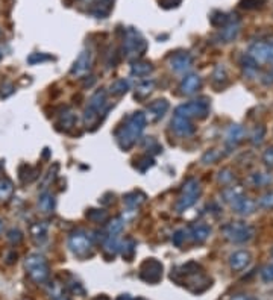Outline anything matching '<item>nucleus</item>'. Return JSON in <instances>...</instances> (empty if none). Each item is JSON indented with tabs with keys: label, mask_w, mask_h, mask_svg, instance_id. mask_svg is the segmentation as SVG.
I'll use <instances>...</instances> for the list:
<instances>
[{
	"label": "nucleus",
	"mask_w": 273,
	"mask_h": 300,
	"mask_svg": "<svg viewBox=\"0 0 273 300\" xmlns=\"http://www.w3.org/2000/svg\"><path fill=\"white\" fill-rule=\"evenodd\" d=\"M69 286H72V291L73 292H76V294H81V295H84L85 294V289H84V286L78 282V280H75V279H72L69 283H67Z\"/></svg>",
	"instance_id": "nucleus-56"
},
{
	"label": "nucleus",
	"mask_w": 273,
	"mask_h": 300,
	"mask_svg": "<svg viewBox=\"0 0 273 300\" xmlns=\"http://www.w3.org/2000/svg\"><path fill=\"white\" fill-rule=\"evenodd\" d=\"M202 194V187L200 182L196 177H188L185 179V182L182 184L181 188V194L176 200V211L178 212H185L187 209H190L200 197Z\"/></svg>",
	"instance_id": "nucleus-3"
},
{
	"label": "nucleus",
	"mask_w": 273,
	"mask_h": 300,
	"mask_svg": "<svg viewBox=\"0 0 273 300\" xmlns=\"http://www.w3.org/2000/svg\"><path fill=\"white\" fill-rule=\"evenodd\" d=\"M231 300H255L253 297H250V295H244V294H238V295H235V297H232Z\"/></svg>",
	"instance_id": "nucleus-59"
},
{
	"label": "nucleus",
	"mask_w": 273,
	"mask_h": 300,
	"mask_svg": "<svg viewBox=\"0 0 273 300\" xmlns=\"http://www.w3.org/2000/svg\"><path fill=\"white\" fill-rule=\"evenodd\" d=\"M85 217L93 223H105L108 221V212L105 209H88Z\"/></svg>",
	"instance_id": "nucleus-40"
},
{
	"label": "nucleus",
	"mask_w": 273,
	"mask_h": 300,
	"mask_svg": "<svg viewBox=\"0 0 273 300\" xmlns=\"http://www.w3.org/2000/svg\"><path fill=\"white\" fill-rule=\"evenodd\" d=\"M240 66H241V69H243V72H244V75L247 78H255L256 73H258V70H259V66L256 64V61L249 53H246V55L241 56Z\"/></svg>",
	"instance_id": "nucleus-25"
},
{
	"label": "nucleus",
	"mask_w": 273,
	"mask_h": 300,
	"mask_svg": "<svg viewBox=\"0 0 273 300\" xmlns=\"http://www.w3.org/2000/svg\"><path fill=\"white\" fill-rule=\"evenodd\" d=\"M153 88H155V81H153V79H146V81H143V82L137 87V90H135V99H138V100L146 99V97L152 93Z\"/></svg>",
	"instance_id": "nucleus-34"
},
{
	"label": "nucleus",
	"mask_w": 273,
	"mask_h": 300,
	"mask_svg": "<svg viewBox=\"0 0 273 300\" xmlns=\"http://www.w3.org/2000/svg\"><path fill=\"white\" fill-rule=\"evenodd\" d=\"M265 134H267L265 126H264V125H258V126L253 129L252 135H250V143H252L253 146H261L262 141H264V138H265Z\"/></svg>",
	"instance_id": "nucleus-41"
},
{
	"label": "nucleus",
	"mask_w": 273,
	"mask_h": 300,
	"mask_svg": "<svg viewBox=\"0 0 273 300\" xmlns=\"http://www.w3.org/2000/svg\"><path fill=\"white\" fill-rule=\"evenodd\" d=\"M211 235V227L205 223H194L188 227V236L197 243V244H202L205 243Z\"/></svg>",
	"instance_id": "nucleus-19"
},
{
	"label": "nucleus",
	"mask_w": 273,
	"mask_h": 300,
	"mask_svg": "<svg viewBox=\"0 0 273 300\" xmlns=\"http://www.w3.org/2000/svg\"><path fill=\"white\" fill-rule=\"evenodd\" d=\"M187 239V232L185 230H176L175 233H173V236H172V243L176 246V247H181L182 244H184V241Z\"/></svg>",
	"instance_id": "nucleus-48"
},
{
	"label": "nucleus",
	"mask_w": 273,
	"mask_h": 300,
	"mask_svg": "<svg viewBox=\"0 0 273 300\" xmlns=\"http://www.w3.org/2000/svg\"><path fill=\"white\" fill-rule=\"evenodd\" d=\"M223 158V152L219 150V149H211L208 150L203 156H202V164H214L217 162L219 159Z\"/></svg>",
	"instance_id": "nucleus-45"
},
{
	"label": "nucleus",
	"mask_w": 273,
	"mask_h": 300,
	"mask_svg": "<svg viewBox=\"0 0 273 300\" xmlns=\"http://www.w3.org/2000/svg\"><path fill=\"white\" fill-rule=\"evenodd\" d=\"M211 81H212V85L215 88L226 87L228 85V70H226V67L222 66V64L215 66V69L211 75Z\"/></svg>",
	"instance_id": "nucleus-26"
},
{
	"label": "nucleus",
	"mask_w": 273,
	"mask_h": 300,
	"mask_svg": "<svg viewBox=\"0 0 273 300\" xmlns=\"http://www.w3.org/2000/svg\"><path fill=\"white\" fill-rule=\"evenodd\" d=\"M128 90H129V82L126 79H117L110 87V91L113 96H123L128 93Z\"/></svg>",
	"instance_id": "nucleus-39"
},
{
	"label": "nucleus",
	"mask_w": 273,
	"mask_h": 300,
	"mask_svg": "<svg viewBox=\"0 0 273 300\" xmlns=\"http://www.w3.org/2000/svg\"><path fill=\"white\" fill-rule=\"evenodd\" d=\"M262 162L265 167L268 168H273V146L267 147L262 153Z\"/></svg>",
	"instance_id": "nucleus-49"
},
{
	"label": "nucleus",
	"mask_w": 273,
	"mask_h": 300,
	"mask_svg": "<svg viewBox=\"0 0 273 300\" xmlns=\"http://www.w3.org/2000/svg\"><path fill=\"white\" fill-rule=\"evenodd\" d=\"M47 232H49L47 221H37L31 226V236L40 244L47 239Z\"/></svg>",
	"instance_id": "nucleus-29"
},
{
	"label": "nucleus",
	"mask_w": 273,
	"mask_h": 300,
	"mask_svg": "<svg viewBox=\"0 0 273 300\" xmlns=\"http://www.w3.org/2000/svg\"><path fill=\"white\" fill-rule=\"evenodd\" d=\"M57 171H58V164H55V165H53V168H50V170H49L47 176L44 177V182H43V187H41V188H47V185H49L50 182H53V181H55V177H57Z\"/></svg>",
	"instance_id": "nucleus-54"
},
{
	"label": "nucleus",
	"mask_w": 273,
	"mask_h": 300,
	"mask_svg": "<svg viewBox=\"0 0 273 300\" xmlns=\"http://www.w3.org/2000/svg\"><path fill=\"white\" fill-rule=\"evenodd\" d=\"M256 206H258L256 202L252 200L250 197H247L246 194H243L241 197H238L237 200H234L231 203V208L234 209V212H237L238 215H243V217L253 214L256 211Z\"/></svg>",
	"instance_id": "nucleus-16"
},
{
	"label": "nucleus",
	"mask_w": 273,
	"mask_h": 300,
	"mask_svg": "<svg viewBox=\"0 0 273 300\" xmlns=\"http://www.w3.org/2000/svg\"><path fill=\"white\" fill-rule=\"evenodd\" d=\"M147 50V41L143 38V35L134 29V28H129L125 31V37H123V46H122V52H123V56L129 61H134V59H140L144 56Z\"/></svg>",
	"instance_id": "nucleus-2"
},
{
	"label": "nucleus",
	"mask_w": 273,
	"mask_h": 300,
	"mask_svg": "<svg viewBox=\"0 0 273 300\" xmlns=\"http://www.w3.org/2000/svg\"><path fill=\"white\" fill-rule=\"evenodd\" d=\"M111 8H113V0H99V2L94 5L91 13L97 19H105L110 14Z\"/></svg>",
	"instance_id": "nucleus-33"
},
{
	"label": "nucleus",
	"mask_w": 273,
	"mask_h": 300,
	"mask_svg": "<svg viewBox=\"0 0 273 300\" xmlns=\"http://www.w3.org/2000/svg\"><path fill=\"white\" fill-rule=\"evenodd\" d=\"M265 4V0H240V8L243 10H256Z\"/></svg>",
	"instance_id": "nucleus-47"
},
{
	"label": "nucleus",
	"mask_w": 273,
	"mask_h": 300,
	"mask_svg": "<svg viewBox=\"0 0 273 300\" xmlns=\"http://www.w3.org/2000/svg\"><path fill=\"white\" fill-rule=\"evenodd\" d=\"M2 230H4V223L0 221V232H2Z\"/></svg>",
	"instance_id": "nucleus-61"
},
{
	"label": "nucleus",
	"mask_w": 273,
	"mask_h": 300,
	"mask_svg": "<svg viewBox=\"0 0 273 300\" xmlns=\"http://www.w3.org/2000/svg\"><path fill=\"white\" fill-rule=\"evenodd\" d=\"M225 238L234 244H244L255 236V227L244 221H231L222 227Z\"/></svg>",
	"instance_id": "nucleus-5"
},
{
	"label": "nucleus",
	"mask_w": 273,
	"mask_h": 300,
	"mask_svg": "<svg viewBox=\"0 0 273 300\" xmlns=\"http://www.w3.org/2000/svg\"><path fill=\"white\" fill-rule=\"evenodd\" d=\"M252 261V255L247 250H237L234 253H231L229 256V267L234 271H241L246 267H249Z\"/></svg>",
	"instance_id": "nucleus-17"
},
{
	"label": "nucleus",
	"mask_w": 273,
	"mask_h": 300,
	"mask_svg": "<svg viewBox=\"0 0 273 300\" xmlns=\"http://www.w3.org/2000/svg\"><path fill=\"white\" fill-rule=\"evenodd\" d=\"M256 205H258L259 208H262V209H273V191L264 193V194L258 199Z\"/></svg>",
	"instance_id": "nucleus-46"
},
{
	"label": "nucleus",
	"mask_w": 273,
	"mask_h": 300,
	"mask_svg": "<svg viewBox=\"0 0 273 300\" xmlns=\"http://www.w3.org/2000/svg\"><path fill=\"white\" fill-rule=\"evenodd\" d=\"M123 227H125V218L116 217V218H113V220L108 223L106 230H108V235H119V233L123 230Z\"/></svg>",
	"instance_id": "nucleus-44"
},
{
	"label": "nucleus",
	"mask_w": 273,
	"mask_h": 300,
	"mask_svg": "<svg viewBox=\"0 0 273 300\" xmlns=\"http://www.w3.org/2000/svg\"><path fill=\"white\" fill-rule=\"evenodd\" d=\"M244 194V188L241 185H226L223 190H222V197L226 203H232L234 200H237L238 197H241Z\"/></svg>",
	"instance_id": "nucleus-28"
},
{
	"label": "nucleus",
	"mask_w": 273,
	"mask_h": 300,
	"mask_svg": "<svg viewBox=\"0 0 273 300\" xmlns=\"http://www.w3.org/2000/svg\"><path fill=\"white\" fill-rule=\"evenodd\" d=\"M49 59H52V56L44 55V53H32V55L28 58V63H29V64H38V63L49 61Z\"/></svg>",
	"instance_id": "nucleus-51"
},
{
	"label": "nucleus",
	"mask_w": 273,
	"mask_h": 300,
	"mask_svg": "<svg viewBox=\"0 0 273 300\" xmlns=\"http://www.w3.org/2000/svg\"><path fill=\"white\" fill-rule=\"evenodd\" d=\"M117 300H132V298H131V295H129V294H122Z\"/></svg>",
	"instance_id": "nucleus-60"
},
{
	"label": "nucleus",
	"mask_w": 273,
	"mask_h": 300,
	"mask_svg": "<svg viewBox=\"0 0 273 300\" xmlns=\"http://www.w3.org/2000/svg\"><path fill=\"white\" fill-rule=\"evenodd\" d=\"M46 292L49 295V300H72L67 291V286L64 285V282L53 279L47 282L46 286Z\"/></svg>",
	"instance_id": "nucleus-14"
},
{
	"label": "nucleus",
	"mask_w": 273,
	"mask_h": 300,
	"mask_svg": "<svg viewBox=\"0 0 273 300\" xmlns=\"http://www.w3.org/2000/svg\"><path fill=\"white\" fill-rule=\"evenodd\" d=\"M209 100L202 97V99H197V100H191L188 103H184V105H179L176 109H175V115H181V117H185V118H206L209 115Z\"/></svg>",
	"instance_id": "nucleus-6"
},
{
	"label": "nucleus",
	"mask_w": 273,
	"mask_h": 300,
	"mask_svg": "<svg viewBox=\"0 0 273 300\" xmlns=\"http://www.w3.org/2000/svg\"><path fill=\"white\" fill-rule=\"evenodd\" d=\"M120 244L122 243L119 239V235H106L105 239L102 241V249H103L105 256L114 258V255L120 252Z\"/></svg>",
	"instance_id": "nucleus-23"
},
{
	"label": "nucleus",
	"mask_w": 273,
	"mask_h": 300,
	"mask_svg": "<svg viewBox=\"0 0 273 300\" xmlns=\"http://www.w3.org/2000/svg\"><path fill=\"white\" fill-rule=\"evenodd\" d=\"M244 138V128L240 125H231L228 132H226V144L228 147H235L237 144H240Z\"/></svg>",
	"instance_id": "nucleus-21"
},
{
	"label": "nucleus",
	"mask_w": 273,
	"mask_h": 300,
	"mask_svg": "<svg viewBox=\"0 0 273 300\" xmlns=\"http://www.w3.org/2000/svg\"><path fill=\"white\" fill-rule=\"evenodd\" d=\"M247 53L256 61L258 66L271 64L273 63V38L259 40V41L252 43Z\"/></svg>",
	"instance_id": "nucleus-8"
},
{
	"label": "nucleus",
	"mask_w": 273,
	"mask_h": 300,
	"mask_svg": "<svg viewBox=\"0 0 273 300\" xmlns=\"http://www.w3.org/2000/svg\"><path fill=\"white\" fill-rule=\"evenodd\" d=\"M0 59H2V52H0Z\"/></svg>",
	"instance_id": "nucleus-62"
},
{
	"label": "nucleus",
	"mask_w": 273,
	"mask_h": 300,
	"mask_svg": "<svg viewBox=\"0 0 273 300\" xmlns=\"http://www.w3.org/2000/svg\"><path fill=\"white\" fill-rule=\"evenodd\" d=\"M25 268L35 283H46L50 277V267L47 259L40 253H32L25 259Z\"/></svg>",
	"instance_id": "nucleus-4"
},
{
	"label": "nucleus",
	"mask_w": 273,
	"mask_h": 300,
	"mask_svg": "<svg viewBox=\"0 0 273 300\" xmlns=\"http://www.w3.org/2000/svg\"><path fill=\"white\" fill-rule=\"evenodd\" d=\"M162 270L164 267L158 259L149 258L140 265V279L146 283H158L162 277Z\"/></svg>",
	"instance_id": "nucleus-9"
},
{
	"label": "nucleus",
	"mask_w": 273,
	"mask_h": 300,
	"mask_svg": "<svg viewBox=\"0 0 273 300\" xmlns=\"http://www.w3.org/2000/svg\"><path fill=\"white\" fill-rule=\"evenodd\" d=\"M235 179V173L231 170V168H222L217 174V181L220 185L226 187V185H231Z\"/></svg>",
	"instance_id": "nucleus-43"
},
{
	"label": "nucleus",
	"mask_w": 273,
	"mask_h": 300,
	"mask_svg": "<svg viewBox=\"0 0 273 300\" xmlns=\"http://www.w3.org/2000/svg\"><path fill=\"white\" fill-rule=\"evenodd\" d=\"M146 125H147V118H146L144 112L137 111L132 115H129L125 120V123L116 129L114 135H116V141H117L119 147L125 152L132 149L135 146V143L138 141V138L141 137Z\"/></svg>",
	"instance_id": "nucleus-1"
},
{
	"label": "nucleus",
	"mask_w": 273,
	"mask_h": 300,
	"mask_svg": "<svg viewBox=\"0 0 273 300\" xmlns=\"http://www.w3.org/2000/svg\"><path fill=\"white\" fill-rule=\"evenodd\" d=\"M155 165V161H153V158L152 156H149V155H143V156H140V158H137L135 161H134V167L140 171V173H146L149 168H152Z\"/></svg>",
	"instance_id": "nucleus-37"
},
{
	"label": "nucleus",
	"mask_w": 273,
	"mask_h": 300,
	"mask_svg": "<svg viewBox=\"0 0 273 300\" xmlns=\"http://www.w3.org/2000/svg\"><path fill=\"white\" fill-rule=\"evenodd\" d=\"M135 241L132 238H126L122 244H120V252H122V256L126 259V261H132L134 256H135Z\"/></svg>",
	"instance_id": "nucleus-35"
},
{
	"label": "nucleus",
	"mask_w": 273,
	"mask_h": 300,
	"mask_svg": "<svg viewBox=\"0 0 273 300\" xmlns=\"http://www.w3.org/2000/svg\"><path fill=\"white\" fill-rule=\"evenodd\" d=\"M169 106L170 105L166 99H158V100H153L152 103H149L146 108V114H144L147 122H159L169 111Z\"/></svg>",
	"instance_id": "nucleus-12"
},
{
	"label": "nucleus",
	"mask_w": 273,
	"mask_h": 300,
	"mask_svg": "<svg viewBox=\"0 0 273 300\" xmlns=\"http://www.w3.org/2000/svg\"><path fill=\"white\" fill-rule=\"evenodd\" d=\"M261 82L264 84V85H273V63L270 64V69L262 75V78H261Z\"/></svg>",
	"instance_id": "nucleus-55"
},
{
	"label": "nucleus",
	"mask_w": 273,
	"mask_h": 300,
	"mask_svg": "<svg viewBox=\"0 0 273 300\" xmlns=\"http://www.w3.org/2000/svg\"><path fill=\"white\" fill-rule=\"evenodd\" d=\"M182 0H159V5L166 10H170V8H176Z\"/></svg>",
	"instance_id": "nucleus-57"
},
{
	"label": "nucleus",
	"mask_w": 273,
	"mask_h": 300,
	"mask_svg": "<svg viewBox=\"0 0 273 300\" xmlns=\"http://www.w3.org/2000/svg\"><path fill=\"white\" fill-rule=\"evenodd\" d=\"M170 126H172V131L179 137H191L196 132V128L191 123V120L181 115H173Z\"/></svg>",
	"instance_id": "nucleus-13"
},
{
	"label": "nucleus",
	"mask_w": 273,
	"mask_h": 300,
	"mask_svg": "<svg viewBox=\"0 0 273 300\" xmlns=\"http://www.w3.org/2000/svg\"><path fill=\"white\" fill-rule=\"evenodd\" d=\"M105 105H106V91H105L103 88H100V90H97V91L90 97L88 106H87V108L94 109V111H97V112H102V109L105 108Z\"/></svg>",
	"instance_id": "nucleus-27"
},
{
	"label": "nucleus",
	"mask_w": 273,
	"mask_h": 300,
	"mask_svg": "<svg viewBox=\"0 0 273 300\" xmlns=\"http://www.w3.org/2000/svg\"><path fill=\"white\" fill-rule=\"evenodd\" d=\"M38 209L44 214H50L55 209V197L52 193L44 191L38 199Z\"/></svg>",
	"instance_id": "nucleus-30"
},
{
	"label": "nucleus",
	"mask_w": 273,
	"mask_h": 300,
	"mask_svg": "<svg viewBox=\"0 0 273 300\" xmlns=\"http://www.w3.org/2000/svg\"><path fill=\"white\" fill-rule=\"evenodd\" d=\"M96 84V78L94 76H85V79H84V82H82V87L84 88H90V87H93Z\"/></svg>",
	"instance_id": "nucleus-58"
},
{
	"label": "nucleus",
	"mask_w": 273,
	"mask_h": 300,
	"mask_svg": "<svg viewBox=\"0 0 273 300\" xmlns=\"http://www.w3.org/2000/svg\"><path fill=\"white\" fill-rule=\"evenodd\" d=\"M146 199H147V196H146L143 191L134 190V191L126 193V194L123 196V203H125L128 208H131V209H137V208H140V206L146 202Z\"/></svg>",
	"instance_id": "nucleus-22"
},
{
	"label": "nucleus",
	"mask_w": 273,
	"mask_h": 300,
	"mask_svg": "<svg viewBox=\"0 0 273 300\" xmlns=\"http://www.w3.org/2000/svg\"><path fill=\"white\" fill-rule=\"evenodd\" d=\"M76 122H78V115L70 108H64V111L60 114V120H58L57 126H61L58 129H63L67 132L69 129H72L76 125Z\"/></svg>",
	"instance_id": "nucleus-24"
},
{
	"label": "nucleus",
	"mask_w": 273,
	"mask_h": 300,
	"mask_svg": "<svg viewBox=\"0 0 273 300\" xmlns=\"http://www.w3.org/2000/svg\"><path fill=\"white\" fill-rule=\"evenodd\" d=\"M261 279L264 282H273V264H268L261 270Z\"/></svg>",
	"instance_id": "nucleus-53"
},
{
	"label": "nucleus",
	"mask_w": 273,
	"mask_h": 300,
	"mask_svg": "<svg viewBox=\"0 0 273 300\" xmlns=\"http://www.w3.org/2000/svg\"><path fill=\"white\" fill-rule=\"evenodd\" d=\"M69 249L73 255L79 258L91 256L93 253V239L84 230H76L69 236Z\"/></svg>",
	"instance_id": "nucleus-7"
},
{
	"label": "nucleus",
	"mask_w": 273,
	"mask_h": 300,
	"mask_svg": "<svg viewBox=\"0 0 273 300\" xmlns=\"http://www.w3.org/2000/svg\"><path fill=\"white\" fill-rule=\"evenodd\" d=\"M91 69V52L90 50H82L79 56L76 58L73 67L70 69V75L73 76H84L90 72Z\"/></svg>",
	"instance_id": "nucleus-15"
},
{
	"label": "nucleus",
	"mask_w": 273,
	"mask_h": 300,
	"mask_svg": "<svg viewBox=\"0 0 273 300\" xmlns=\"http://www.w3.org/2000/svg\"><path fill=\"white\" fill-rule=\"evenodd\" d=\"M199 271H202V267L196 261H188L187 264H184L178 270H175V273L181 274V276H191V274H196Z\"/></svg>",
	"instance_id": "nucleus-36"
},
{
	"label": "nucleus",
	"mask_w": 273,
	"mask_h": 300,
	"mask_svg": "<svg viewBox=\"0 0 273 300\" xmlns=\"http://www.w3.org/2000/svg\"><path fill=\"white\" fill-rule=\"evenodd\" d=\"M8 239L13 243V244H20L23 241V233L19 230V229H11L8 232Z\"/></svg>",
	"instance_id": "nucleus-52"
},
{
	"label": "nucleus",
	"mask_w": 273,
	"mask_h": 300,
	"mask_svg": "<svg viewBox=\"0 0 273 300\" xmlns=\"http://www.w3.org/2000/svg\"><path fill=\"white\" fill-rule=\"evenodd\" d=\"M188 277H190V279L185 280L184 285H187V288H188L191 292H194V294H200V292L206 291V289L211 286V282H212L206 274H203V271H199V273L191 274V276H188Z\"/></svg>",
	"instance_id": "nucleus-11"
},
{
	"label": "nucleus",
	"mask_w": 273,
	"mask_h": 300,
	"mask_svg": "<svg viewBox=\"0 0 273 300\" xmlns=\"http://www.w3.org/2000/svg\"><path fill=\"white\" fill-rule=\"evenodd\" d=\"M240 31H241L240 22H238L237 19H231L229 23L220 29V32H219V40H220L222 43H231V41H234V40L238 37Z\"/></svg>",
	"instance_id": "nucleus-18"
},
{
	"label": "nucleus",
	"mask_w": 273,
	"mask_h": 300,
	"mask_svg": "<svg viewBox=\"0 0 273 300\" xmlns=\"http://www.w3.org/2000/svg\"><path fill=\"white\" fill-rule=\"evenodd\" d=\"M14 185L10 179H0V200H7L13 196Z\"/></svg>",
	"instance_id": "nucleus-42"
},
{
	"label": "nucleus",
	"mask_w": 273,
	"mask_h": 300,
	"mask_svg": "<svg viewBox=\"0 0 273 300\" xmlns=\"http://www.w3.org/2000/svg\"><path fill=\"white\" fill-rule=\"evenodd\" d=\"M229 20H231V17L226 14V13H222V11H214L211 16H209V22H211V25L214 26V28H223V26H226L228 23H229Z\"/></svg>",
	"instance_id": "nucleus-38"
},
{
	"label": "nucleus",
	"mask_w": 273,
	"mask_h": 300,
	"mask_svg": "<svg viewBox=\"0 0 273 300\" xmlns=\"http://www.w3.org/2000/svg\"><path fill=\"white\" fill-rule=\"evenodd\" d=\"M202 87V78L197 76V75H188L182 79L181 85H179V90L182 94L185 96H191L194 94L196 91H199Z\"/></svg>",
	"instance_id": "nucleus-20"
},
{
	"label": "nucleus",
	"mask_w": 273,
	"mask_h": 300,
	"mask_svg": "<svg viewBox=\"0 0 273 300\" xmlns=\"http://www.w3.org/2000/svg\"><path fill=\"white\" fill-rule=\"evenodd\" d=\"M193 56L188 52H176L175 55L170 56L169 59V66L173 72L176 73H185L193 67Z\"/></svg>",
	"instance_id": "nucleus-10"
},
{
	"label": "nucleus",
	"mask_w": 273,
	"mask_h": 300,
	"mask_svg": "<svg viewBox=\"0 0 273 300\" xmlns=\"http://www.w3.org/2000/svg\"><path fill=\"white\" fill-rule=\"evenodd\" d=\"M16 93V87H14V84H11V82H5L4 85H2V91H0V97L2 99H8L10 96H13Z\"/></svg>",
	"instance_id": "nucleus-50"
},
{
	"label": "nucleus",
	"mask_w": 273,
	"mask_h": 300,
	"mask_svg": "<svg viewBox=\"0 0 273 300\" xmlns=\"http://www.w3.org/2000/svg\"><path fill=\"white\" fill-rule=\"evenodd\" d=\"M153 72V66L146 61H137L131 66V75L137 78H144L149 76Z\"/></svg>",
	"instance_id": "nucleus-31"
},
{
	"label": "nucleus",
	"mask_w": 273,
	"mask_h": 300,
	"mask_svg": "<svg viewBox=\"0 0 273 300\" xmlns=\"http://www.w3.org/2000/svg\"><path fill=\"white\" fill-rule=\"evenodd\" d=\"M271 181H273L271 174L262 173V171H255V173H252L250 177H249V182H250L253 187H256V188L265 187V185L271 184Z\"/></svg>",
	"instance_id": "nucleus-32"
}]
</instances>
